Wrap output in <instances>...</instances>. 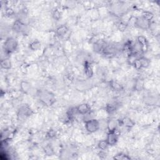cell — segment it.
<instances>
[{
	"label": "cell",
	"instance_id": "7c38bea8",
	"mask_svg": "<svg viewBox=\"0 0 160 160\" xmlns=\"http://www.w3.org/2000/svg\"><path fill=\"white\" fill-rule=\"evenodd\" d=\"M1 66L5 69H9L11 67V62L8 60H4L1 61Z\"/></svg>",
	"mask_w": 160,
	"mask_h": 160
},
{
	"label": "cell",
	"instance_id": "e0dca14e",
	"mask_svg": "<svg viewBox=\"0 0 160 160\" xmlns=\"http://www.w3.org/2000/svg\"><path fill=\"white\" fill-rule=\"evenodd\" d=\"M39 47H40V43L38 41L33 42V43L31 45V48L33 50H36L37 49L39 48Z\"/></svg>",
	"mask_w": 160,
	"mask_h": 160
},
{
	"label": "cell",
	"instance_id": "8992f818",
	"mask_svg": "<svg viewBox=\"0 0 160 160\" xmlns=\"http://www.w3.org/2000/svg\"><path fill=\"white\" fill-rule=\"evenodd\" d=\"M53 96L50 95V93H43L41 96V99L42 101H43L45 103H51V101L54 100L53 99Z\"/></svg>",
	"mask_w": 160,
	"mask_h": 160
},
{
	"label": "cell",
	"instance_id": "4fadbf2b",
	"mask_svg": "<svg viewBox=\"0 0 160 160\" xmlns=\"http://www.w3.org/2000/svg\"><path fill=\"white\" fill-rule=\"evenodd\" d=\"M108 146V144L107 141L105 140L101 141L99 143V144H98V146H99V148L103 150H105V149L107 148Z\"/></svg>",
	"mask_w": 160,
	"mask_h": 160
},
{
	"label": "cell",
	"instance_id": "5bb4252c",
	"mask_svg": "<svg viewBox=\"0 0 160 160\" xmlns=\"http://www.w3.org/2000/svg\"><path fill=\"white\" fill-rule=\"evenodd\" d=\"M139 61H140L141 65V67H147L149 65V61L148 60H146V58H142L141 59H139Z\"/></svg>",
	"mask_w": 160,
	"mask_h": 160
},
{
	"label": "cell",
	"instance_id": "277c9868",
	"mask_svg": "<svg viewBox=\"0 0 160 160\" xmlns=\"http://www.w3.org/2000/svg\"><path fill=\"white\" fill-rule=\"evenodd\" d=\"M78 113H79L81 114H86L88 113L90 111V106L87 105V104H82L80 105L78 107L76 108Z\"/></svg>",
	"mask_w": 160,
	"mask_h": 160
},
{
	"label": "cell",
	"instance_id": "8fae6325",
	"mask_svg": "<svg viewBox=\"0 0 160 160\" xmlns=\"http://www.w3.org/2000/svg\"><path fill=\"white\" fill-rule=\"evenodd\" d=\"M117 124L114 121H109L108 123V128L109 131H115Z\"/></svg>",
	"mask_w": 160,
	"mask_h": 160
},
{
	"label": "cell",
	"instance_id": "ba28073f",
	"mask_svg": "<svg viewBox=\"0 0 160 160\" xmlns=\"http://www.w3.org/2000/svg\"><path fill=\"white\" fill-rule=\"evenodd\" d=\"M24 27H25V25L19 21H16L14 24V29L15 30V31H19V32L24 31Z\"/></svg>",
	"mask_w": 160,
	"mask_h": 160
},
{
	"label": "cell",
	"instance_id": "5b68a950",
	"mask_svg": "<svg viewBox=\"0 0 160 160\" xmlns=\"http://www.w3.org/2000/svg\"><path fill=\"white\" fill-rule=\"evenodd\" d=\"M138 40L139 46H140L141 49H142L143 51H146L148 48V43L146 39L144 36H139L138 38Z\"/></svg>",
	"mask_w": 160,
	"mask_h": 160
},
{
	"label": "cell",
	"instance_id": "7a4b0ae2",
	"mask_svg": "<svg viewBox=\"0 0 160 160\" xmlns=\"http://www.w3.org/2000/svg\"><path fill=\"white\" fill-rule=\"evenodd\" d=\"M17 45V42H16V39L13 38H9L6 39V41H5V48L6 51L11 53L16 50Z\"/></svg>",
	"mask_w": 160,
	"mask_h": 160
},
{
	"label": "cell",
	"instance_id": "52a82bcc",
	"mask_svg": "<svg viewBox=\"0 0 160 160\" xmlns=\"http://www.w3.org/2000/svg\"><path fill=\"white\" fill-rule=\"evenodd\" d=\"M136 24L141 28H146L148 26L149 24H149L148 20H146V19L143 18L137 20V23Z\"/></svg>",
	"mask_w": 160,
	"mask_h": 160
},
{
	"label": "cell",
	"instance_id": "9c48e42d",
	"mask_svg": "<svg viewBox=\"0 0 160 160\" xmlns=\"http://www.w3.org/2000/svg\"><path fill=\"white\" fill-rule=\"evenodd\" d=\"M121 124L124 125V126L129 127V128H130V127L134 125V123L133 122L132 120L131 119L128 118H124L123 119L121 120Z\"/></svg>",
	"mask_w": 160,
	"mask_h": 160
},
{
	"label": "cell",
	"instance_id": "30bf717a",
	"mask_svg": "<svg viewBox=\"0 0 160 160\" xmlns=\"http://www.w3.org/2000/svg\"><path fill=\"white\" fill-rule=\"evenodd\" d=\"M67 31H68V29L65 26H61L57 29V33L60 36H63L66 33Z\"/></svg>",
	"mask_w": 160,
	"mask_h": 160
},
{
	"label": "cell",
	"instance_id": "9a60e30c",
	"mask_svg": "<svg viewBox=\"0 0 160 160\" xmlns=\"http://www.w3.org/2000/svg\"><path fill=\"white\" fill-rule=\"evenodd\" d=\"M143 18L146 19V20H151V18H152L153 17V14H151V13H150V12H144V13L143 14Z\"/></svg>",
	"mask_w": 160,
	"mask_h": 160
},
{
	"label": "cell",
	"instance_id": "2e32d148",
	"mask_svg": "<svg viewBox=\"0 0 160 160\" xmlns=\"http://www.w3.org/2000/svg\"><path fill=\"white\" fill-rule=\"evenodd\" d=\"M85 73L88 76H91L93 75V71L89 65H86L85 66Z\"/></svg>",
	"mask_w": 160,
	"mask_h": 160
},
{
	"label": "cell",
	"instance_id": "6da1fadb",
	"mask_svg": "<svg viewBox=\"0 0 160 160\" xmlns=\"http://www.w3.org/2000/svg\"><path fill=\"white\" fill-rule=\"evenodd\" d=\"M86 129L90 133H94L99 128V123L94 119L89 120L86 122Z\"/></svg>",
	"mask_w": 160,
	"mask_h": 160
},
{
	"label": "cell",
	"instance_id": "ac0fdd59",
	"mask_svg": "<svg viewBox=\"0 0 160 160\" xmlns=\"http://www.w3.org/2000/svg\"><path fill=\"white\" fill-rule=\"evenodd\" d=\"M111 86H112V87H113L114 89H115V90H119V89L121 88V86H120V84H118L117 83H116V82H113V83H112Z\"/></svg>",
	"mask_w": 160,
	"mask_h": 160
},
{
	"label": "cell",
	"instance_id": "3957f363",
	"mask_svg": "<svg viewBox=\"0 0 160 160\" xmlns=\"http://www.w3.org/2000/svg\"><path fill=\"white\" fill-rule=\"evenodd\" d=\"M118 136L115 133V131H109L106 141L108 145H114L118 141Z\"/></svg>",
	"mask_w": 160,
	"mask_h": 160
},
{
	"label": "cell",
	"instance_id": "d6986e66",
	"mask_svg": "<svg viewBox=\"0 0 160 160\" xmlns=\"http://www.w3.org/2000/svg\"><path fill=\"white\" fill-rule=\"evenodd\" d=\"M55 132H54V131L53 130H51L50 131V132H49V133H48V136H50V138H52V137H53V136H55Z\"/></svg>",
	"mask_w": 160,
	"mask_h": 160
}]
</instances>
